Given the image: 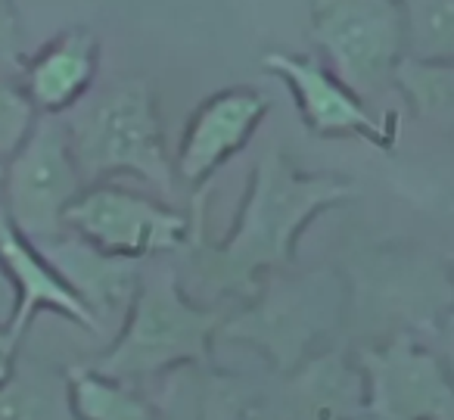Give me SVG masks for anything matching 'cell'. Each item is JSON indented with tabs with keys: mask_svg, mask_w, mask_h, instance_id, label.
<instances>
[{
	"mask_svg": "<svg viewBox=\"0 0 454 420\" xmlns=\"http://www.w3.org/2000/svg\"><path fill=\"white\" fill-rule=\"evenodd\" d=\"M20 349H22L20 333H13V327H0V380H7L10 370L16 368Z\"/></svg>",
	"mask_w": 454,
	"mask_h": 420,
	"instance_id": "20",
	"label": "cell"
},
{
	"mask_svg": "<svg viewBox=\"0 0 454 420\" xmlns=\"http://www.w3.org/2000/svg\"><path fill=\"white\" fill-rule=\"evenodd\" d=\"M268 113V100L253 88H227L190 113L177 147L175 169L193 187H202L221 165L253 140Z\"/></svg>",
	"mask_w": 454,
	"mask_h": 420,
	"instance_id": "9",
	"label": "cell"
},
{
	"mask_svg": "<svg viewBox=\"0 0 454 420\" xmlns=\"http://www.w3.org/2000/svg\"><path fill=\"white\" fill-rule=\"evenodd\" d=\"M311 38L324 63L358 94L395 82L408 57L404 0H311Z\"/></svg>",
	"mask_w": 454,
	"mask_h": 420,
	"instance_id": "4",
	"label": "cell"
},
{
	"mask_svg": "<svg viewBox=\"0 0 454 420\" xmlns=\"http://www.w3.org/2000/svg\"><path fill=\"white\" fill-rule=\"evenodd\" d=\"M16 302H20V296H16L13 281H10L7 268L0 265V327H13Z\"/></svg>",
	"mask_w": 454,
	"mask_h": 420,
	"instance_id": "21",
	"label": "cell"
},
{
	"mask_svg": "<svg viewBox=\"0 0 454 420\" xmlns=\"http://www.w3.org/2000/svg\"><path fill=\"white\" fill-rule=\"evenodd\" d=\"M38 119L41 113L35 109L20 78L0 75V162H10L20 153Z\"/></svg>",
	"mask_w": 454,
	"mask_h": 420,
	"instance_id": "18",
	"label": "cell"
},
{
	"mask_svg": "<svg viewBox=\"0 0 454 420\" xmlns=\"http://www.w3.org/2000/svg\"><path fill=\"white\" fill-rule=\"evenodd\" d=\"M352 196V184L330 175H302L284 153L271 150L255 162L247 200L234 227L221 243L202 240L206 194L193 200V265L200 281L215 293H234L243 299L259 296L265 271L286 268L305 227L317 212Z\"/></svg>",
	"mask_w": 454,
	"mask_h": 420,
	"instance_id": "1",
	"label": "cell"
},
{
	"mask_svg": "<svg viewBox=\"0 0 454 420\" xmlns=\"http://www.w3.org/2000/svg\"><path fill=\"white\" fill-rule=\"evenodd\" d=\"M66 231L97 250L125 258H156L181 250L193 234V215H181L134 190L97 181L66 209Z\"/></svg>",
	"mask_w": 454,
	"mask_h": 420,
	"instance_id": "6",
	"label": "cell"
},
{
	"mask_svg": "<svg viewBox=\"0 0 454 420\" xmlns=\"http://www.w3.org/2000/svg\"><path fill=\"white\" fill-rule=\"evenodd\" d=\"M69 113L66 128L84 181L97 184L113 175H134L171 194L175 171L150 82L137 75L119 78L100 94H88Z\"/></svg>",
	"mask_w": 454,
	"mask_h": 420,
	"instance_id": "3",
	"label": "cell"
},
{
	"mask_svg": "<svg viewBox=\"0 0 454 420\" xmlns=\"http://www.w3.org/2000/svg\"><path fill=\"white\" fill-rule=\"evenodd\" d=\"M327 293L321 281L278 283L274 293L255 302L249 312L221 324L218 337L253 343L278 361V368H293L302 358L305 345L315 339V333L327 324Z\"/></svg>",
	"mask_w": 454,
	"mask_h": 420,
	"instance_id": "10",
	"label": "cell"
},
{
	"mask_svg": "<svg viewBox=\"0 0 454 420\" xmlns=\"http://www.w3.org/2000/svg\"><path fill=\"white\" fill-rule=\"evenodd\" d=\"M352 420H373V417H371V414L364 411V414H358V417H352Z\"/></svg>",
	"mask_w": 454,
	"mask_h": 420,
	"instance_id": "24",
	"label": "cell"
},
{
	"mask_svg": "<svg viewBox=\"0 0 454 420\" xmlns=\"http://www.w3.org/2000/svg\"><path fill=\"white\" fill-rule=\"evenodd\" d=\"M411 57L454 59V0H404Z\"/></svg>",
	"mask_w": 454,
	"mask_h": 420,
	"instance_id": "16",
	"label": "cell"
},
{
	"mask_svg": "<svg viewBox=\"0 0 454 420\" xmlns=\"http://www.w3.org/2000/svg\"><path fill=\"white\" fill-rule=\"evenodd\" d=\"M69 405L75 420H156V408L131 383L94 368L69 370Z\"/></svg>",
	"mask_w": 454,
	"mask_h": 420,
	"instance_id": "14",
	"label": "cell"
},
{
	"mask_svg": "<svg viewBox=\"0 0 454 420\" xmlns=\"http://www.w3.org/2000/svg\"><path fill=\"white\" fill-rule=\"evenodd\" d=\"M4 175H7V162H0V187H4Z\"/></svg>",
	"mask_w": 454,
	"mask_h": 420,
	"instance_id": "23",
	"label": "cell"
},
{
	"mask_svg": "<svg viewBox=\"0 0 454 420\" xmlns=\"http://www.w3.org/2000/svg\"><path fill=\"white\" fill-rule=\"evenodd\" d=\"M53 268L63 274L72 293L84 302L97 321V333H119L128 312L134 305V296L140 289V258L113 256V252L97 250L94 243L66 231L63 237L38 243Z\"/></svg>",
	"mask_w": 454,
	"mask_h": 420,
	"instance_id": "11",
	"label": "cell"
},
{
	"mask_svg": "<svg viewBox=\"0 0 454 420\" xmlns=\"http://www.w3.org/2000/svg\"><path fill=\"white\" fill-rule=\"evenodd\" d=\"M22 22L13 0H0V75H20L26 57H22Z\"/></svg>",
	"mask_w": 454,
	"mask_h": 420,
	"instance_id": "19",
	"label": "cell"
},
{
	"mask_svg": "<svg viewBox=\"0 0 454 420\" xmlns=\"http://www.w3.org/2000/svg\"><path fill=\"white\" fill-rule=\"evenodd\" d=\"M88 187L69 128L57 115H41L28 140L7 162L4 175V209L13 225L35 243H47L66 234V209Z\"/></svg>",
	"mask_w": 454,
	"mask_h": 420,
	"instance_id": "5",
	"label": "cell"
},
{
	"mask_svg": "<svg viewBox=\"0 0 454 420\" xmlns=\"http://www.w3.org/2000/svg\"><path fill=\"white\" fill-rule=\"evenodd\" d=\"M265 69L290 88L305 128L321 138H361L373 147L395 144L392 115H373L358 91H352L324 59L311 53H265Z\"/></svg>",
	"mask_w": 454,
	"mask_h": 420,
	"instance_id": "8",
	"label": "cell"
},
{
	"mask_svg": "<svg viewBox=\"0 0 454 420\" xmlns=\"http://www.w3.org/2000/svg\"><path fill=\"white\" fill-rule=\"evenodd\" d=\"M16 368L7 380H0V420H47L53 417V395L47 392V380L32 368Z\"/></svg>",
	"mask_w": 454,
	"mask_h": 420,
	"instance_id": "17",
	"label": "cell"
},
{
	"mask_svg": "<svg viewBox=\"0 0 454 420\" xmlns=\"http://www.w3.org/2000/svg\"><path fill=\"white\" fill-rule=\"evenodd\" d=\"M100 69V41L90 28H69L26 59L20 82L41 115H63L90 94Z\"/></svg>",
	"mask_w": 454,
	"mask_h": 420,
	"instance_id": "13",
	"label": "cell"
},
{
	"mask_svg": "<svg viewBox=\"0 0 454 420\" xmlns=\"http://www.w3.org/2000/svg\"><path fill=\"white\" fill-rule=\"evenodd\" d=\"M395 84L417 115L454 119V59H423L408 53L395 72Z\"/></svg>",
	"mask_w": 454,
	"mask_h": 420,
	"instance_id": "15",
	"label": "cell"
},
{
	"mask_svg": "<svg viewBox=\"0 0 454 420\" xmlns=\"http://www.w3.org/2000/svg\"><path fill=\"white\" fill-rule=\"evenodd\" d=\"M224 314L187 299L171 268L144 271L113 345L90 368L115 380H144L175 368H208Z\"/></svg>",
	"mask_w": 454,
	"mask_h": 420,
	"instance_id": "2",
	"label": "cell"
},
{
	"mask_svg": "<svg viewBox=\"0 0 454 420\" xmlns=\"http://www.w3.org/2000/svg\"><path fill=\"white\" fill-rule=\"evenodd\" d=\"M373 420H454V376L435 352L395 337L358 355Z\"/></svg>",
	"mask_w": 454,
	"mask_h": 420,
	"instance_id": "7",
	"label": "cell"
},
{
	"mask_svg": "<svg viewBox=\"0 0 454 420\" xmlns=\"http://www.w3.org/2000/svg\"><path fill=\"white\" fill-rule=\"evenodd\" d=\"M442 361H445L448 374L454 376V312L448 314L445 327H442Z\"/></svg>",
	"mask_w": 454,
	"mask_h": 420,
	"instance_id": "22",
	"label": "cell"
},
{
	"mask_svg": "<svg viewBox=\"0 0 454 420\" xmlns=\"http://www.w3.org/2000/svg\"><path fill=\"white\" fill-rule=\"evenodd\" d=\"M0 265L7 268L10 281H13V287H16V296H20V302H16L13 333H20V337L26 339V330L32 327L35 314H38L41 308L63 314L72 324L97 333L94 314H90L88 308H84V302L72 293V287L63 281V274H59L51 258L44 256V250L13 225V218L7 215L4 202H0Z\"/></svg>",
	"mask_w": 454,
	"mask_h": 420,
	"instance_id": "12",
	"label": "cell"
}]
</instances>
